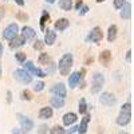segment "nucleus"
Masks as SVG:
<instances>
[{
  "instance_id": "1",
  "label": "nucleus",
  "mask_w": 134,
  "mask_h": 134,
  "mask_svg": "<svg viewBox=\"0 0 134 134\" xmlns=\"http://www.w3.org/2000/svg\"><path fill=\"white\" fill-rule=\"evenodd\" d=\"M72 64H74L72 54H70V52L64 54L63 57L59 59V63H58V70H59L60 75H69Z\"/></svg>"
},
{
  "instance_id": "2",
  "label": "nucleus",
  "mask_w": 134,
  "mask_h": 134,
  "mask_svg": "<svg viewBox=\"0 0 134 134\" xmlns=\"http://www.w3.org/2000/svg\"><path fill=\"white\" fill-rule=\"evenodd\" d=\"M103 85H105V76L100 72H95L93 75V79H91V93L98 94L100 90H102Z\"/></svg>"
},
{
  "instance_id": "3",
  "label": "nucleus",
  "mask_w": 134,
  "mask_h": 134,
  "mask_svg": "<svg viewBox=\"0 0 134 134\" xmlns=\"http://www.w3.org/2000/svg\"><path fill=\"white\" fill-rule=\"evenodd\" d=\"M14 76H15L16 81H19L20 83H23V85H30L32 82V75H30L24 69L14 71Z\"/></svg>"
},
{
  "instance_id": "4",
  "label": "nucleus",
  "mask_w": 134,
  "mask_h": 134,
  "mask_svg": "<svg viewBox=\"0 0 134 134\" xmlns=\"http://www.w3.org/2000/svg\"><path fill=\"white\" fill-rule=\"evenodd\" d=\"M24 70H26L30 75H35V76H38V78L47 76V72H44L43 70L38 69V67L34 64L32 62H26V63H24Z\"/></svg>"
},
{
  "instance_id": "5",
  "label": "nucleus",
  "mask_w": 134,
  "mask_h": 134,
  "mask_svg": "<svg viewBox=\"0 0 134 134\" xmlns=\"http://www.w3.org/2000/svg\"><path fill=\"white\" fill-rule=\"evenodd\" d=\"M18 32H19V26L16 23H11L8 27L4 28L3 38L7 39V40H12L15 36H18Z\"/></svg>"
},
{
  "instance_id": "6",
  "label": "nucleus",
  "mask_w": 134,
  "mask_h": 134,
  "mask_svg": "<svg viewBox=\"0 0 134 134\" xmlns=\"http://www.w3.org/2000/svg\"><path fill=\"white\" fill-rule=\"evenodd\" d=\"M16 117L19 118V122H20V126H21V130L23 131H30V130H32L34 129V122L28 118V117H26V115H23V114H16Z\"/></svg>"
},
{
  "instance_id": "7",
  "label": "nucleus",
  "mask_w": 134,
  "mask_h": 134,
  "mask_svg": "<svg viewBox=\"0 0 134 134\" xmlns=\"http://www.w3.org/2000/svg\"><path fill=\"white\" fill-rule=\"evenodd\" d=\"M103 38V32H102V28L100 27H94L90 34H88V36H87V40H90L93 43H99L100 40H102Z\"/></svg>"
},
{
  "instance_id": "8",
  "label": "nucleus",
  "mask_w": 134,
  "mask_h": 134,
  "mask_svg": "<svg viewBox=\"0 0 134 134\" xmlns=\"http://www.w3.org/2000/svg\"><path fill=\"white\" fill-rule=\"evenodd\" d=\"M99 102L102 105H105V106H113L117 102V98H115L114 94H111L109 91H105V93H102V95H100Z\"/></svg>"
},
{
  "instance_id": "9",
  "label": "nucleus",
  "mask_w": 134,
  "mask_h": 134,
  "mask_svg": "<svg viewBox=\"0 0 134 134\" xmlns=\"http://www.w3.org/2000/svg\"><path fill=\"white\" fill-rule=\"evenodd\" d=\"M51 93L55 97H60V98H66L67 95V90H66V86L63 83H57L51 87Z\"/></svg>"
},
{
  "instance_id": "10",
  "label": "nucleus",
  "mask_w": 134,
  "mask_h": 134,
  "mask_svg": "<svg viewBox=\"0 0 134 134\" xmlns=\"http://www.w3.org/2000/svg\"><path fill=\"white\" fill-rule=\"evenodd\" d=\"M130 121H131V113H124V111H121L119 115L117 117V125L126 126L130 124Z\"/></svg>"
},
{
  "instance_id": "11",
  "label": "nucleus",
  "mask_w": 134,
  "mask_h": 134,
  "mask_svg": "<svg viewBox=\"0 0 134 134\" xmlns=\"http://www.w3.org/2000/svg\"><path fill=\"white\" fill-rule=\"evenodd\" d=\"M90 119H91L90 114H86V115L83 117V119L81 121V125L78 126L76 133H79V134H86V133H87V126H88V122H90Z\"/></svg>"
},
{
  "instance_id": "12",
  "label": "nucleus",
  "mask_w": 134,
  "mask_h": 134,
  "mask_svg": "<svg viewBox=\"0 0 134 134\" xmlns=\"http://www.w3.org/2000/svg\"><path fill=\"white\" fill-rule=\"evenodd\" d=\"M57 40V32L52 31V30H47L46 31V35H44V44L47 46H52Z\"/></svg>"
},
{
  "instance_id": "13",
  "label": "nucleus",
  "mask_w": 134,
  "mask_h": 134,
  "mask_svg": "<svg viewBox=\"0 0 134 134\" xmlns=\"http://www.w3.org/2000/svg\"><path fill=\"white\" fill-rule=\"evenodd\" d=\"M36 32L34 31V28L28 27V26H24L23 28H21V36H23L26 40H32L34 38H35Z\"/></svg>"
},
{
  "instance_id": "14",
  "label": "nucleus",
  "mask_w": 134,
  "mask_h": 134,
  "mask_svg": "<svg viewBox=\"0 0 134 134\" xmlns=\"http://www.w3.org/2000/svg\"><path fill=\"white\" fill-rule=\"evenodd\" d=\"M69 26H70V21H69V19H66V18L58 19L57 21H55V24H54V27H55L57 31H64Z\"/></svg>"
},
{
  "instance_id": "15",
  "label": "nucleus",
  "mask_w": 134,
  "mask_h": 134,
  "mask_svg": "<svg viewBox=\"0 0 134 134\" xmlns=\"http://www.w3.org/2000/svg\"><path fill=\"white\" fill-rule=\"evenodd\" d=\"M110 60H111V51L110 50H103L102 52L99 54V62H100V64L109 66Z\"/></svg>"
},
{
  "instance_id": "16",
  "label": "nucleus",
  "mask_w": 134,
  "mask_h": 134,
  "mask_svg": "<svg viewBox=\"0 0 134 134\" xmlns=\"http://www.w3.org/2000/svg\"><path fill=\"white\" fill-rule=\"evenodd\" d=\"M11 43H9V47L12 48V50H15V48H18V47H21L23 44L26 43V39L21 36V35H18V36H15L12 40H9Z\"/></svg>"
},
{
  "instance_id": "17",
  "label": "nucleus",
  "mask_w": 134,
  "mask_h": 134,
  "mask_svg": "<svg viewBox=\"0 0 134 134\" xmlns=\"http://www.w3.org/2000/svg\"><path fill=\"white\" fill-rule=\"evenodd\" d=\"M121 18H122V19H125V20H130V18H131V4H130L129 2H126L125 5L122 7Z\"/></svg>"
},
{
  "instance_id": "18",
  "label": "nucleus",
  "mask_w": 134,
  "mask_h": 134,
  "mask_svg": "<svg viewBox=\"0 0 134 134\" xmlns=\"http://www.w3.org/2000/svg\"><path fill=\"white\" fill-rule=\"evenodd\" d=\"M76 114L75 113H66L64 115H63V124L66 125V126H71V125H74L75 122H76Z\"/></svg>"
},
{
  "instance_id": "19",
  "label": "nucleus",
  "mask_w": 134,
  "mask_h": 134,
  "mask_svg": "<svg viewBox=\"0 0 134 134\" xmlns=\"http://www.w3.org/2000/svg\"><path fill=\"white\" fill-rule=\"evenodd\" d=\"M52 114H54L52 107L46 106V107H42V109H40V111H39V118H40V119H50V118L52 117Z\"/></svg>"
},
{
  "instance_id": "20",
  "label": "nucleus",
  "mask_w": 134,
  "mask_h": 134,
  "mask_svg": "<svg viewBox=\"0 0 134 134\" xmlns=\"http://www.w3.org/2000/svg\"><path fill=\"white\" fill-rule=\"evenodd\" d=\"M81 74H79V71H75V72H72L71 75H70V78H69V85H70V87L71 88H74L78 83L81 82Z\"/></svg>"
},
{
  "instance_id": "21",
  "label": "nucleus",
  "mask_w": 134,
  "mask_h": 134,
  "mask_svg": "<svg viewBox=\"0 0 134 134\" xmlns=\"http://www.w3.org/2000/svg\"><path fill=\"white\" fill-rule=\"evenodd\" d=\"M50 105H51V107H55V109H62L64 106V98L52 97L50 100Z\"/></svg>"
},
{
  "instance_id": "22",
  "label": "nucleus",
  "mask_w": 134,
  "mask_h": 134,
  "mask_svg": "<svg viewBox=\"0 0 134 134\" xmlns=\"http://www.w3.org/2000/svg\"><path fill=\"white\" fill-rule=\"evenodd\" d=\"M117 31H118V28H117L115 24H113V26L109 27V31H107V40H109L110 43L115 40V38H117Z\"/></svg>"
},
{
  "instance_id": "23",
  "label": "nucleus",
  "mask_w": 134,
  "mask_h": 134,
  "mask_svg": "<svg viewBox=\"0 0 134 134\" xmlns=\"http://www.w3.org/2000/svg\"><path fill=\"white\" fill-rule=\"evenodd\" d=\"M59 7L63 11H70L72 8V0H59Z\"/></svg>"
},
{
  "instance_id": "24",
  "label": "nucleus",
  "mask_w": 134,
  "mask_h": 134,
  "mask_svg": "<svg viewBox=\"0 0 134 134\" xmlns=\"http://www.w3.org/2000/svg\"><path fill=\"white\" fill-rule=\"evenodd\" d=\"M38 62H39L40 64H48V63L51 62V58H50V55H48L47 52H42V54L39 55V58H38Z\"/></svg>"
},
{
  "instance_id": "25",
  "label": "nucleus",
  "mask_w": 134,
  "mask_h": 134,
  "mask_svg": "<svg viewBox=\"0 0 134 134\" xmlns=\"http://www.w3.org/2000/svg\"><path fill=\"white\" fill-rule=\"evenodd\" d=\"M50 19V14L47 12V11H43V14H42V18H40V28L44 30V26H46V23Z\"/></svg>"
},
{
  "instance_id": "26",
  "label": "nucleus",
  "mask_w": 134,
  "mask_h": 134,
  "mask_svg": "<svg viewBox=\"0 0 134 134\" xmlns=\"http://www.w3.org/2000/svg\"><path fill=\"white\" fill-rule=\"evenodd\" d=\"M50 133L51 134H66V130L62 126H59V125H55L54 127L50 129Z\"/></svg>"
},
{
  "instance_id": "27",
  "label": "nucleus",
  "mask_w": 134,
  "mask_h": 134,
  "mask_svg": "<svg viewBox=\"0 0 134 134\" xmlns=\"http://www.w3.org/2000/svg\"><path fill=\"white\" fill-rule=\"evenodd\" d=\"M79 113L81 114H86L87 113V103H86V99L82 98L79 100Z\"/></svg>"
},
{
  "instance_id": "28",
  "label": "nucleus",
  "mask_w": 134,
  "mask_h": 134,
  "mask_svg": "<svg viewBox=\"0 0 134 134\" xmlns=\"http://www.w3.org/2000/svg\"><path fill=\"white\" fill-rule=\"evenodd\" d=\"M44 82H42V81H39V82H35L34 83V91H36V93H40V91H43L44 90Z\"/></svg>"
},
{
  "instance_id": "29",
  "label": "nucleus",
  "mask_w": 134,
  "mask_h": 134,
  "mask_svg": "<svg viewBox=\"0 0 134 134\" xmlns=\"http://www.w3.org/2000/svg\"><path fill=\"white\" fill-rule=\"evenodd\" d=\"M15 58L19 63H24L26 62V54L24 52H16L15 54Z\"/></svg>"
},
{
  "instance_id": "30",
  "label": "nucleus",
  "mask_w": 134,
  "mask_h": 134,
  "mask_svg": "<svg viewBox=\"0 0 134 134\" xmlns=\"http://www.w3.org/2000/svg\"><path fill=\"white\" fill-rule=\"evenodd\" d=\"M16 19H19L20 21H26V20L28 19V15H27V14H24L23 11H19V12L16 14Z\"/></svg>"
},
{
  "instance_id": "31",
  "label": "nucleus",
  "mask_w": 134,
  "mask_h": 134,
  "mask_svg": "<svg viewBox=\"0 0 134 134\" xmlns=\"http://www.w3.org/2000/svg\"><path fill=\"white\" fill-rule=\"evenodd\" d=\"M21 99H23V100H31L32 99L31 93L28 90H23V91H21Z\"/></svg>"
},
{
  "instance_id": "32",
  "label": "nucleus",
  "mask_w": 134,
  "mask_h": 134,
  "mask_svg": "<svg viewBox=\"0 0 134 134\" xmlns=\"http://www.w3.org/2000/svg\"><path fill=\"white\" fill-rule=\"evenodd\" d=\"M121 111H124V113H130V111H131V105H130V102H126V103L122 105Z\"/></svg>"
},
{
  "instance_id": "33",
  "label": "nucleus",
  "mask_w": 134,
  "mask_h": 134,
  "mask_svg": "<svg viewBox=\"0 0 134 134\" xmlns=\"http://www.w3.org/2000/svg\"><path fill=\"white\" fill-rule=\"evenodd\" d=\"M43 47H44V43L42 42V40H35V43H34V48H35V50H43Z\"/></svg>"
},
{
  "instance_id": "34",
  "label": "nucleus",
  "mask_w": 134,
  "mask_h": 134,
  "mask_svg": "<svg viewBox=\"0 0 134 134\" xmlns=\"http://www.w3.org/2000/svg\"><path fill=\"white\" fill-rule=\"evenodd\" d=\"M125 3H126V0H114V7L117 9H121L122 7L125 5Z\"/></svg>"
},
{
  "instance_id": "35",
  "label": "nucleus",
  "mask_w": 134,
  "mask_h": 134,
  "mask_svg": "<svg viewBox=\"0 0 134 134\" xmlns=\"http://www.w3.org/2000/svg\"><path fill=\"white\" fill-rule=\"evenodd\" d=\"M47 131H48V126L47 125H40L39 130H38V134H46Z\"/></svg>"
},
{
  "instance_id": "36",
  "label": "nucleus",
  "mask_w": 134,
  "mask_h": 134,
  "mask_svg": "<svg viewBox=\"0 0 134 134\" xmlns=\"http://www.w3.org/2000/svg\"><path fill=\"white\" fill-rule=\"evenodd\" d=\"M88 12V7L87 5H82V8L79 9V15H86Z\"/></svg>"
},
{
  "instance_id": "37",
  "label": "nucleus",
  "mask_w": 134,
  "mask_h": 134,
  "mask_svg": "<svg viewBox=\"0 0 134 134\" xmlns=\"http://www.w3.org/2000/svg\"><path fill=\"white\" fill-rule=\"evenodd\" d=\"M76 130H78V126H71V127H70L69 130H67L66 133H67V134H74Z\"/></svg>"
},
{
  "instance_id": "38",
  "label": "nucleus",
  "mask_w": 134,
  "mask_h": 134,
  "mask_svg": "<svg viewBox=\"0 0 134 134\" xmlns=\"http://www.w3.org/2000/svg\"><path fill=\"white\" fill-rule=\"evenodd\" d=\"M82 5H83V2H82V0H78V2H76V4H75V9H78V11H79V9L82 8Z\"/></svg>"
},
{
  "instance_id": "39",
  "label": "nucleus",
  "mask_w": 134,
  "mask_h": 134,
  "mask_svg": "<svg viewBox=\"0 0 134 134\" xmlns=\"http://www.w3.org/2000/svg\"><path fill=\"white\" fill-rule=\"evenodd\" d=\"M5 15V8L4 7H0V20H2Z\"/></svg>"
},
{
  "instance_id": "40",
  "label": "nucleus",
  "mask_w": 134,
  "mask_h": 134,
  "mask_svg": "<svg viewBox=\"0 0 134 134\" xmlns=\"http://www.w3.org/2000/svg\"><path fill=\"white\" fill-rule=\"evenodd\" d=\"M11 100H12V93L8 90V91H7V102L11 103Z\"/></svg>"
},
{
  "instance_id": "41",
  "label": "nucleus",
  "mask_w": 134,
  "mask_h": 134,
  "mask_svg": "<svg viewBox=\"0 0 134 134\" xmlns=\"http://www.w3.org/2000/svg\"><path fill=\"white\" fill-rule=\"evenodd\" d=\"M14 2L18 4V5H20V7H23L26 3H24V0H14Z\"/></svg>"
},
{
  "instance_id": "42",
  "label": "nucleus",
  "mask_w": 134,
  "mask_h": 134,
  "mask_svg": "<svg viewBox=\"0 0 134 134\" xmlns=\"http://www.w3.org/2000/svg\"><path fill=\"white\" fill-rule=\"evenodd\" d=\"M12 134H24V133H23V130H20V129H14Z\"/></svg>"
},
{
  "instance_id": "43",
  "label": "nucleus",
  "mask_w": 134,
  "mask_h": 134,
  "mask_svg": "<svg viewBox=\"0 0 134 134\" xmlns=\"http://www.w3.org/2000/svg\"><path fill=\"white\" fill-rule=\"evenodd\" d=\"M130 58H131V51L129 50V51H127V54H126V60H127V62H130Z\"/></svg>"
},
{
  "instance_id": "44",
  "label": "nucleus",
  "mask_w": 134,
  "mask_h": 134,
  "mask_svg": "<svg viewBox=\"0 0 134 134\" xmlns=\"http://www.w3.org/2000/svg\"><path fill=\"white\" fill-rule=\"evenodd\" d=\"M2 55H3V44L0 43V58H2Z\"/></svg>"
},
{
  "instance_id": "45",
  "label": "nucleus",
  "mask_w": 134,
  "mask_h": 134,
  "mask_svg": "<svg viewBox=\"0 0 134 134\" xmlns=\"http://www.w3.org/2000/svg\"><path fill=\"white\" fill-rule=\"evenodd\" d=\"M47 3H50V4H52V3H55V0H46Z\"/></svg>"
},
{
  "instance_id": "46",
  "label": "nucleus",
  "mask_w": 134,
  "mask_h": 134,
  "mask_svg": "<svg viewBox=\"0 0 134 134\" xmlns=\"http://www.w3.org/2000/svg\"><path fill=\"white\" fill-rule=\"evenodd\" d=\"M118 134H129V133H127V131H124V130H122V131H119Z\"/></svg>"
},
{
  "instance_id": "47",
  "label": "nucleus",
  "mask_w": 134,
  "mask_h": 134,
  "mask_svg": "<svg viewBox=\"0 0 134 134\" xmlns=\"http://www.w3.org/2000/svg\"><path fill=\"white\" fill-rule=\"evenodd\" d=\"M0 78H2V63H0Z\"/></svg>"
},
{
  "instance_id": "48",
  "label": "nucleus",
  "mask_w": 134,
  "mask_h": 134,
  "mask_svg": "<svg viewBox=\"0 0 134 134\" xmlns=\"http://www.w3.org/2000/svg\"><path fill=\"white\" fill-rule=\"evenodd\" d=\"M102 2H105V0H97V3H102Z\"/></svg>"
},
{
  "instance_id": "49",
  "label": "nucleus",
  "mask_w": 134,
  "mask_h": 134,
  "mask_svg": "<svg viewBox=\"0 0 134 134\" xmlns=\"http://www.w3.org/2000/svg\"><path fill=\"white\" fill-rule=\"evenodd\" d=\"M99 134H103V133H99Z\"/></svg>"
}]
</instances>
